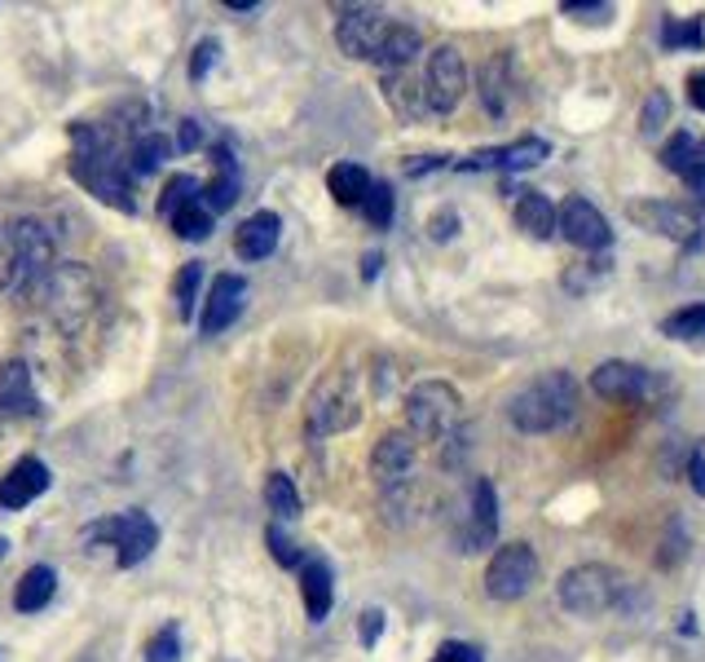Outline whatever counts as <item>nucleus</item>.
I'll return each mask as SVG.
<instances>
[{
    "mask_svg": "<svg viewBox=\"0 0 705 662\" xmlns=\"http://www.w3.org/2000/svg\"><path fill=\"white\" fill-rule=\"evenodd\" d=\"M573 415H577V380L569 371H547L507 402V419L521 433H551L564 428Z\"/></svg>",
    "mask_w": 705,
    "mask_h": 662,
    "instance_id": "nucleus-1",
    "label": "nucleus"
},
{
    "mask_svg": "<svg viewBox=\"0 0 705 662\" xmlns=\"http://www.w3.org/2000/svg\"><path fill=\"white\" fill-rule=\"evenodd\" d=\"M88 547H110V561L120 570H133L142 566L155 543H159V525L146 517V512H120V517H106V521H93L84 534H80Z\"/></svg>",
    "mask_w": 705,
    "mask_h": 662,
    "instance_id": "nucleus-2",
    "label": "nucleus"
},
{
    "mask_svg": "<svg viewBox=\"0 0 705 662\" xmlns=\"http://www.w3.org/2000/svg\"><path fill=\"white\" fill-rule=\"evenodd\" d=\"M40 296H45L49 318H53L62 331H80V327L88 322L93 305H97V279H93V270L80 265V261H58L53 274L45 279Z\"/></svg>",
    "mask_w": 705,
    "mask_h": 662,
    "instance_id": "nucleus-3",
    "label": "nucleus"
},
{
    "mask_svg": "<svg viewBox=\"0 0 705 662\" xmlns=\"http://www.w3.org/2000/svg\"><path fill=\"white\" fill-rule=\"evenodd\" d=\"M71 177L97 194L101 203L120 208V212H138V199H133V168L120 151H88V155H75L71 159Z\"/></svg>",
    "mask_w": 705,
    "mask_h": 662,
    "instance_id": "nucleus-4",
    "label": "nucleus"
},
{
    "mask_svg": "<svg viewBox=\"0 0 705 662\" xmlns=\"http://www.w3.org/2000/svg\"><path fill=\"white\" fill-rule=\"evenodd\" d=\"M463 402L445 380H423L406 393V433L423 437V441H445L458 428Z\"/></svg>",
    "mask_w": 705,
    "mask_h": 662,
    "instance_id": "nucleus-5",
    "label": "nucleus"
},
{
    "mask_svg": "<svg viewBox=\"0 0 705 662\" xmlns=\"http://www.w3.org/2000/svg\"><path fill=\"white\" fill-rule=\"evenodd\" d=\"M618 596H622V575L609 566H596V561L573 566L560 579V605L577 618H596V614L613 610Z\"/></svg>",
    "mask_w": 705,
    "mask_h": 662,
    "instance_id": "nucleus-6",
    "label": "nucleus"
},
{
    "mask_svg": "<svg viewBox=\"0 0 705 662\" xmlns=\"http://www.w3.org/2000/svg\"><path fill=\"white\" fill-rule=\"evenodd\" d=\"M494 539H499V499H494V486L486 477H477L463 490V504L454 512V543H458V552L473 557V552L494 547Z\"/></svg>",
    "mask_w": 705,
    "mask_h": 662,
    "instance_id": "nucleus-7",
    "label": "nucleus"
},
{
    "mask_svg": "<svg viewBox=\"0 0 705 662\" xmlns=\"http://www.w3.org/2000/svg\"><path fill=\"white\" fill-rule=\"evenodd\" d=\"M10 235H14V248H19V292H40L45 279L53 274V235L40 216H19L10 221Z\"/></svg>",
    "mask_w": 705,
    "mask_h": 662,
    "instance_id": "nucleus-8",
    "label": "nucleus"
},
{
    "mask_svg": "<svg viewBox=\"0 0 705 662\" xmlns=\"http://www.w3.org/2000/svg\"><path fill=\"white\" fill-rule=\"evenodd\" d=\"M362 419L358 389L344 371H331L309 398V433H344Z\"/></svg>",
    "mask_w": 705,
    "mask_h": 662,
    "instance_id": "nucleus-9",
    "label": "nucleus"
},
{
    "mask_svg": "<svg viewBox=\"0 0 705 662\" xmlns=\"http://www.w3.org/2000/svg\"><path fill=\"white\" fill-rule=\"evenodd\" d=\"M534 583H538V557H534L529 543L499 547L486 566V592L494 601H521V596L534 592Z\"/></svg>",
    "mask_w": 705,
    "mask_h": 662,
    "instance_id": "nucleus-10",
    "label": "nucleus"
},
{
    "mask_svg": "<svg viewBox=\"0 0 705 662\" xmlns=\"http://www.w3.org/2000/svg\"><path fill=\"white\" fill-rule=\"evenodd\" d=\"M423 93H428V110L437 116H450V110L463 102L467 93V67L463 54L454 45H437L423 62Z\"/></svg>",
    "mask_w": 705,
    "mask_h": 662,
    "instance_id": "nucleus-11",
    "label": "nucleus"
},
{
    "mask_svg": "<svg viewBox=\"0 0 705 662\" xmlns=\"http://www.w3.org/2000/svg\"><path fill=\"white\" fill-rule=\"evenodd\" d=\"M393 19L375 5H344L339 10V23H335V40L348 58H375V49L384 45Z\"/></svg>",
    "mask_w": 705,
    "mask_h": 662,
    "instance_id": "nucleus-12",
    "label": "nucleus"
},
{
    "mask_svg": "<svg viewBox=\"0 0 705 662\" xmlns=\"http://www.w3.org/2000/svg\"><path fill=\"white\" fill-rule=\"evenodd\" d=\"M555 221H560V235H564V239H569L573 248L600 252V248H609V244H613V230H609L605 212H600L596 203H586L582 194L564 199V208L555 212Z\"/></svg>",
    "mask_w": 705,
    "mask_h": 662,
    "instance_id": "nucleus-13",
    "label": "nucleus"
},
{
    "mask_svg": "<svg viewBox=\"0 0 705 662\" xmlns=\"http://www.w3.org/2000/svg\"><path fill=\"white\" fill-rule=\"evenodd\" d=\"M626 216L640 221V226L653 230V235L674 239V244H696V235H701L696 212L683 208V203H657V199H653V203H631Z\"/></svg>",
    "mask_w": 705,
    "mask_h": 662,
    "instance_id": "nucleus-14",
    "label": "nucleus"
},
{
    "mask_svg": "<svg viewBox=\"0 0 705 662\" xmlns=\"http://www.w3.org/2000/svg\"><path fill=\"white\" fill-rule=\"evenodd\" d=\"M243 305H248V279L243 274H220L212 283L207 300H203V318H199L203 336H216V331H225L234 318L243 314Z\"/></svg>",
    "mask_w": 705,
    "mask_h": 662,
    "instance_id": "nucleus-15",
    "label": "nucleus"
},
{
    "mask_svg": "<svg viewBox=\"0 0 705 662\" xmlns=\"http://www.w3.org/2000/svg\"><path fill=\"white\" fill-rule=\"evenodd\" d=\"M592 389L609 402H626V398H648L653 393V376L640 363H600L592 371Z\"/></svg>",
    "mask_w": 705,
    "mask_h": 662,
    "instance_id": "nucleus-16",
    "label": "nucleus"
},
{
    "mask_svg": "<svg viewBox=\"0 0 705 662\" xmlns=\"http://www.w3.org/2000/svg\"><path fill=\"white\" fill-rule=\"evenodd\" d=\"M49 490V469H45V460H19L5 477H0V508L5 512H19V508H27V504H36L40 495Z\"/></svg>",
    "mask_w": 705,
    "mask_h": 662,
    "instance_id": "nucleus-17",
    "label": "nucleus"
},
{
    "mask_svg": "<svg viewBox=\"0 0 705 662\" xmlns=\"http://www.w3.org/2000/svg\"><path fill=\"white\" fill-rule=\"evenodd\" d=\"M415 456H419L415 433L397 428V433H384V437H380V447H375V456H371V469H375V477H380L384 486H402V482L410 477V469H415Z\"/></svg>",
    "mask_w": 705,
    "mask_h": 662,
    "instance_id": "nucleus-18",
    "label": "nucleus"
},
{
    "mask_svg": "<svg viewBox=\"0 0 705 662\" xmlns=\"http://www.w3.org/2000/svg\"><path fill=\"white\" fill-rule=\"evenodd\" d=\"M278 235H283L278 212H252L243 226L234 230V252H239L243 261H265L278 248Z\"/></svg>",
    "mask_w": 705,
    "mask_h": 662,
    "instance_id": "nucleus-19",
    "label": "nucleus"
},
{
    "mask_svg": "<svg viewBox=\"0 0 705 662\" xmlns=\"http://www.w3.org/2000/svg\"><path fill=\"white\" fill-rule=\"evenodd\" d=\"M384 97L389 106L397 110L402 120H419L428 116V93H423V75L415 67H402V71H384Z\"/></svg>",
    "mask_w": 705,
    "mask_h": 662,
    "instance_id": "nucleus-20",
    "label": "nucleus"
},
{
    "mask_svg": "<svg viewBox=\"0 0 705 662\" xmlns=\"http://www.w3.org/2000/svg\"><path fill=\"white\" fill-rule=\"evenodd\" d=\"M40 398L32 385V367L27 363H5L0 367V415H36Z\"/></svg>",
    "mask_w": 705,
    "mask_h": 662,
    "instance_id": "nucleus-21",
    "label": "nucleus"
},
{
    "mask_svg": "<svg viewBox=\"0 0 705 662\" xmlns=\"http://www.w3.org/2000/svg\"><path fill=\"white\" fill-rule=\"evenodd\" d=\"M300 596H304V614L313 623H322L335 605V583H331V566L318 561V557H304L300 566Z\"/></svg>",
    "mask_w": 705,
    "mask_h": 662,
    "instance_id": "nucleus-22",
    "label": "nucleus"
},
{
    "mask_svg": "<svg viewBox=\"0 0 705 662\" xmlns=\"http://www.w3.org/2000/svg\"><path fill=\"white\" fill-rule=\"evenodd\" d=\"M512 97H516V80H512V62L499 54L490 58V67L481 71V106L490 110L494 120H503L512 110Z\"/></svg>",
    "mask_w": 705,
    "mask_h": 662,
    "instance_id": "nucleus-23",
    "label": "nucleus"
},
{
    "mask_svg": "<svg viewBox=\"0 0 705 662\" xmlns=\"http://www.w3.org/2000/svg\"><path fill=\"white\" fill-rule=\"evenodd\" d=\"M415 58H419V32L410 23H393L371 62L380 71H402V67H415Z\"/></svg>",
    "mask_w": 705,
    "mask_h": 662,
    "instance_id": "nucleus-24",
    "label": "nucleus"
},
{
    "mask_svg": "<svg viewBox=\"0 0 705 662\" xmlns=\"http://www.w3.org/2000/svg\"><path fill=\"white\" fill-rule=\"evenodd\" d=\"M516 226H521L529 239H551V235L560 230L551 199H547V194H538V190H525V194L516 199Z\"/></svg>",
    "mask_w": 705,
    "mask_h": 662,
    "instance_id": "nucleus-25",
    "label": "nucleus"
},
{
    "mask_svg": "<svg viewBox=\"0 0 705 662\" xmlns=\"http://www.w3.org/2000/svg\"><path fill=\"white\" fill-rule=\"evenodd\" d=\"M53 592H58V570L53 566H32L14 588V610L36 614V610H45L53 601Z\"/></svg>",
    "mask_w": 705,
    "mask_h": 662,
    "instance_id": "nucleus-26",
    "label": "nucleus"
},
{
    "mask_svg": "<svg viewBox=\"0 0 705 662\" xmlns=\"http://www.w3.org/2000/svg\"><path fill=\"white\" fill-rule=\"evenodd\" d=\"M326 186H331V194H335V203H344V208H358L367 194H371V173L362 168V164H335L331 173H326Z\"/></svg>",
    "mask_w": 705,
    "mask_h": 662,
    "instance_id": "nucleus-27",
    "label": "nucleus"
},
{
    "mask_svg": "<svg viewBox=\"0 0 705 662\" xmlns=\"http://www.w3.org/2000/svg\"><path fill=\"white\" fill-rule=\"evenodd\" d=\"M172 155V142L164 138V133H138L133 142H129V168H133V177H142V173H155L164 159Z\"/></svg>",
    "mask_w": 705,
    "mask_h": 662,
    "instance_id": "nucleus-28",
    "label": "nucleus"
},
{
    "mask_svg": "<svg viewBox=\"0 0 705 662\" xmlns=\"http://www.w3.org/2000/svg\"><path fill=\"white\" fill-rule=\"evenodd\" d=\"M661 164L679 177H688L696 164H705V142L696 133H674L666 146H661Z\"/></svg>",
    "mask_w": 705,
    "mask_h": 662,
    "instance_id": "nucleus-29",
    "label": "nucleus"
},
{
    "mask_svg": "<svg viewBox=\"0 0 705 662\" xmlns=\"http://www.w3.org/2000/svg\"><path fill=\"white\" fill-rule=\"evenodd\" d=\"M542 159H551V142H542V138H521L512 146H499V168H507V173L538 168Z\"/></svg>",
    "mask_w": 705,
    "mask_h": 662,
    "instance_id": "nucleus-30",
    "label": "nucleus"
},
{
    "mask_svg": "<svg viewBox=\"0 0 705 662\" xmlns=\"http://www.w3.org/2000/svg\"><path fill=\"white\" fill-rule=\"evenodd\" d=\"M265 504H270V512H274L278 521L300 517V490H296V482H291L287 473H270V477H265Z\"/></svg>",
    "mask_w": 705,
    "mask_h": 662,
    "instance_id": "nucleus-31",
    "label": "nucleus"
},
{
    "mask_svg": "<svg viewBox=\"0 0 705 662\" xmlns=\"http://www.w3.org/2000/svg\"><path fill=\"white\" fill-rule=\"evenodd\" d=\"M234 199H239V168H220L203 190H199V203L216 216L225 208H234Z\"/></svg>",
    "mask_w": 705,
    "mask_h": 662,
    "instance_id": "nucleus-32",
    "label": "nucleus"
},
{
    "mask_svg": "<svg viewBox=\"0 0 705 662\" xmlns=\"http://www.w3.org/2000/svg\"><path fill=\"white\" fill-rule=\"evenodd\" d=\"M212 226H216V216L194 199V203H186L177 216H172V230L181 235V239H194V244H203L207 235H212Z\"/></svg>",
    "mask_w": 705,
    "mask_h": 662,
    "instance_id": "nucleus-33",
    "label": "nucleus"
},
{
    "mask_svg": "<svg viewBox=\"0 0 705 662\" xmlns=\"http://www.w3.org/2000/svg\"><path fill=\"white\" fill-rule=\"evenodd\" d=\"M661 331H666L670 341H701V336H705V305L674 309V314L661 322Z\"/></svg>",
    "mask_w": 705,
    "mask_h": 662,
    "instance_id": "nucleus-34",
    "label": "nucleus"
},
{
    "mask_svg": "<svg viewBox=\"0 0 705 662\" xmlns=\"http://www.w3.org/2000/svg\"><path fill=\"white\" fill-rule=\"evenodd\" d=\"M199 190H203V186H199L190 173L168 177V186H164V194H159V216H168V221H172L186 203H194V199H199Z\"/></svg>",
    "mask_w": 705,
    "mask_h": 662,
    "instance_id": "nucleus-35",
    "label": "nucleus"
},
{
    "mask_svg": "<svg viewBox=\"0 0 705 662\" xmlns=\"http://www.w3.org/2000/svg\"><path fill=\"white\" fill-rule=\"evenodd\" d=\"M362 212H367V221H371L375 230H384L389 221H393V186L389 181H375L371 194L362 199Z\"/></svg>",
    "mask_w": 705,
    "mask_h": 662,
    "instance_id": "nucleus-36",
    "label": "nucleus"
},
{
    "mask_svg": "<svg viewBox=\"0 0 705 662\" xmlns=\"http://www.w3.org/2000/svg\"><path fill=\"white\" fill-rule=\"evenodd\" d=\"M146 662H181V631H177V623L159 627L146 640Z\"/></svg>",
    "mask_w": 705,
    "mask_h": 662,
    "instance_id": "nucleus-37",
    "label": "nucleus"
},
{
    "mask_svg": "<svg viewBox=\"0 0 705 662\" xmlns=\"http://www.w3.org/2000/svg\"><path fill=\"white\" fill-rule=\"evenodd\" d=\"M666 120H670V97H666V93H648L644 116H640V138L653 142V138L666 129Z\"/></svg>",
    "mask_w": 705,
    "mask_h": 662,
    "instance_id": "nucleus-38",
    "label": "nucleus"
},
{
    "mask_svg": "<svg viewBox=\"0 0 705 662\" xmlns=\"http://www.w3.org/2000/svg\"><path fill=\"white\" fill-rule=\"evenodd\" d=\"M0 292H19V248L10 226H0Z\"/></svg>",
    "mask_w": 705,
    "mask_h": 662,
    "instance_id": "nucleus-39",
    "label": "nucleus"
},
{
    "mask_svg": "<svg viewBox=\"0 0 705 662\" xmlns=\"http://www.w3.org/2000/svg\"><path fill=\"white\" fill-rule=\"evenodd\" d=\"M199 279H203V265H199V261H190V265L177 274V309H181V318H190V314H194Z\"/></svg>",
    "mask_w": 705,
    "mask_h": 662,
    "instance_id": "nucleus-40",
    "label": "nucleus"
},
{
    "mask_svg": "<svg viewBox=\"0 0 705 662\" xmlns=\"http://www.w3.org/2000/svg\"><path fill=\"white\" fill-rule=\"evenodd\" d=\"M661 45L666 49H679V45H701V19H688V23H674V19H666V27H661Z\"/></svg>",
    "mask_w": 705,
    "mask_h": 662,
    "instance_id": "nucleus-41",
    "label": "nucleus"
},
{
    "mask_svg": "<svg viewBox=\"0 0 705 662\" xmlns=\"http://www.w3.org/2000/svg\"><path fill=\"white\" fill-rule=\"evenodd\" d=\"M265 539H270V552H274V561H278V566H287V570H291V566H304V552L283 534V525H270V530H265Z\"/></svg>",
    "mask_w": 705,
    "mask_h": 662,
    "instance_id": "nucleus-42",
    "label": "nucleus"
},
{
    "mask_svg": "<svg viewBox=\"0 0 705 662\" xmlns=\"http://www.w3.org/2000/svg\"><path fill=\"white\" fill-rule=\"evenodd\" d=\"M216 58H220V40H216V36H203V40L194 45V58H190V75H194V80H203V75L212 71V62H216Z\"/></svg>",
    "mask_w": 705,
    "mask_h": 662,
    "instance_id": "nucleus-43",
    "label": "nucleus"
},
{
    "mask_svg": "<svg viewBox=\"0 0 705 662\" xmlns=\"http://www.w3.org/2000/svg\"><path fill=\"white\" fill-rule=\"evenodd\" d=\"M432 662H481V649L477 645H463V640H445Z\"/></svg>",
    "mask_w": 705,
    "mask_h": 662,
    "instance_id": "nucleus-44",
    "label": "nucleus"
},
{
    "mask_svg": "<svg viewBox=\"0 0 705 662\" xmlns=\"http://www.w3.org/2000/svg\"><path fill=\"white\" fill-rule=\"evenodd\" d=\"M564 14L577 19V23H609L613 5H564Z\"/></svg>",
    "mask_w": 705,
    "mask_h": 662,
    "instance_id": "nucleus-45",
    "label": "nucleus"
},
{
    "mask_svg": "<svg viewBox=\"0 0 705 662\" xmlns=\"http://www.w3.org/2000/svg\"><path fill=\"white\" fill-rule=\"evenodd\" d=\"M358 636H362V645L371 649V645L384 636V610H367L362 623H358Z\"/></svg>",
    "mask_w": 705,
    "mask_h": 662,
    "instance_id": "nucleus-46",
    "label": "nucleus"
},
{
    "mask_svg": "<svg viewBox=\"0 0 705 662\" xmlns=\"http://www.w3.org/2000/svg\"><path fill=\"white\" fill-rule=\"evenodd\" d=\"M432 168H445V155H415V159H406V177H423Z\"/></svg>",
    "mask_w": 705,
    "mask_h": 662,
    "instance_id": "nucleus-47",
    "label": "nucleus"
},
{
    "mask_svg": "<svg viewBox=\"0 0 705 662\" xmlns=\"http://www.w3.org/2000/svg\"><path fill=\"white\" fill-rule=\"evenodd\" d=\"M688 482L696 495H705V456L701 451H692V460H688Z\"/></svg>",
    "mask_w": 705,
    "mask_h": 662,
    "instance_id": "nucleus-48",
    "label": "nucleus"
},
{
    "mask_svg": "<svg viewBox=\"0 0 705 662\" xmlns=\"http://www.w3.org/2000/svg\"><path fill=\"white\" fill-rule=\"evenodd\" d=\"M688 102H692V106H696V110H705V71H701V75H692V80H688Z\"/></svg>",
    "mask_w": 705,
    "mask_h": 662,
    "instance_id": "nucleus-49",
    "label": "nucleus"
},
{
    "mask_svg": "<svg viewBox=\"0 0 705 662\" xmlns=\"http://www.w3.org/2000/svg\"><path fill=\"white\" fill-rule=\"evenodd\" d=\"M454 221H458L454 212H441V216L432 221V239H450V235H454Z\"/></svg>",
    "mask_w": 705,
    "mask_h": 662,
    "instance_id": "nucleus-50",
    "label": "nucleus"
},
{
    "mask_svg": "<svg viewBox=\"0 0 705 662\" xmlns=\"http://www.w3.org/2000/svg\"><path fill=\"white\" fill-rule=\"evenodd\" d=\"M177 146H181V151H194V146H199V125H194V120H186V125H181Z\"/></svg>",
    "mask_w": 705,
    "mask_h": 662,
    "instance_id": "nucleus-51",
    "label": "nucleus"
},
{
    "mask_svg": "<svg viewBox=\"0 0 705 662\" xmlns=\"http://www.w3.org/2000/svg\"><path fill=\"white\" fill-rule=\"evenodd\" d=\"M362 274H367V279H375V274H380V252H371V257L362 261Z\"/></svg>",
    "mask_w": 705,
    "mask_h": 662,
    "instance_id": "nucleus-52",
    "label": "nucleus"
},
{
    "mask_svg": "<svg viewBox=\"0 0 705 662\" xmlns=\"http://www.w3.org/2000/svg\"><path fill=\"white\" fill-rule=\"evenodd\" d=\"M0 557H10V539L5 534H0Z\"/></svg>",
    "mask_w": 705,
    "mask_h": 662,
    "instance_id": "nucleus-53",
    "label": "nucleus"
}]
</instances>
